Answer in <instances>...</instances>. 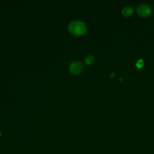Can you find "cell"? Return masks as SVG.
Instances as JSON below:
<instances>
[{"mask_svg":"<svg viewBox=\"0 0 154 154\" xmlns=\"http://www.w3.org/2000/svg\"><path fill=\"white\" fill-rule=\"evenodd\" d=\"M95 61V57L93 55H87L84 59V63L87 65H92Z\"/></svg>","mask_w":154,"mask_h":154,"instance_id":"obj_5","label":"cell"},{"mask_svg":"<svg viewBox=\"0 0 154 154\" xmlns=\"http://www.w3.org/2000/svg\"><path fill=\"white\" fill-rule=\"evenodd\" d=\"M68 29L70 33L73 35L80 36L85 35L87 32V26L83 22L75 21L69 24Z\"/></svg>","mask_w":154,"mask_h":154,"instance_id":"obj_1","label":"cell"},{"mask_svg":"<svg viewBox=\"0 0 154 154\" xmlns=\"http://www.w3.org/2000/svg\"><path fill=\"white\" fill-rule=\"evenodd\" d=\"M116 75V73H114V72H113V73H112L111 74V75H110V77L113 78V77H115Z\"/></svg>","mask_w":154,"mask_h":154,"instance_id":"obj_7","label":"cell"},{"mask_svg":"<svg viewBox=\"0 0 154 154\" xmlns=\"http://www.w3.org/2000/svg\"><path fill=\"white\" fill-rule=\"evenodd\" d=\"M134 11V10L133 7L127 6L124 7L123 9L122 14L124 16H130L133 15Z\"/></svg>","mask_w":154,"mask_h":154,"instance_id":"obj_4","label":"cell"},{"mask_svg":"<svg viewBox=\"0 0 154 154\" xmlns=\"http://www.w3.org/2000/svg\"><path fill=\"white\" fill-rule=\"evenodd\" d=\"M144 63H143V60L142 59H140L137 61V63H136V66L138 68H141L143 66Z\"/></svg>","mask_w":154,"mask_h":154,"instance_id":"obj_6","label":"cell"},{"mask_svg":"<svg viewBox=\"0 0 154 154\" xmlns=\"http://www.w3.org/2000/svg\"><path fill=\"white\" fill-rule=\"evenodd\" d=\"M83 70V65L81 62L73 61L69 66V71L73 75H78Z\"/></svg>","mask_w":154,"mask_h":154,"instance_id":"obj_3","label":"cell"},{"mask_svg":"<svg viewBox=\"0 0 154 154\" xmlns=\"http://www.w3.org/2000/svg\"><path fill=\"white\" fill-rule=\"evenodd\" d=\"M137 12L140 16L147 17L151 14L152 10L151 7L147 4H142L137 7Z\"/></svg>","mask_w":154,"mask_h":154,"instance_id":"obj_2","label":"cell"},{"mask_svg":"<svg viewBox=\"0 0 154 154\" xmlns=\"http://www.w3.org/2000/svg\"><path fill=\"white\" fill-rule=\"evenodd\" d=\"M0 135H1V133H0Z\"/></svg>","mask_w":154,"mask_h":154,"instance_id":"obj_8","label":"cell"}]
</instances>
